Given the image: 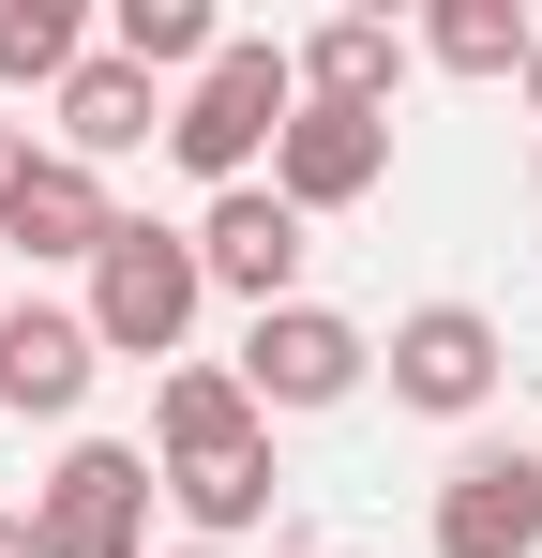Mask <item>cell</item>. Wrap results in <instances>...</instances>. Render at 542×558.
I'll return each mask as SVG.
<instances>
[{"instance_id": "obj_1", "label": "cell", "mask_w": 542, "mask_h": 558, "mask_svg": "<svg viewBox=\"0 0 542 558\" xmlns=\"http://www.w3.org/2000/svg\"><path fill=\"white\" fill-rule=\"evenodd\" d=\"M301 121V61L271 46V31H226L211 46V76H181V106H167V151L196 167L211 196H242L257 182V151Z\"/></svg>"}, {"instance_id": "obj_2", "label": "cell", "mask_w": 542, "mask_h": 558, "mask_svg": "<svg viewBox=\"0 0 542 558\" xmlns=\"http://www.w3.org/2000/svg\"><path fill=\"white\" fill-rule=\"evenodd\" d=\"M196 302H211V272H196V227H136L121 211V242L90 257V348L106 363H181V332H196Z\"/></svg>"}, {"instance_id": "obj_3", "label": "cell", "mask_w": 542, "mask_h": 558, "mask_svg": "<svg viewBox=\"0 0 542 558\" xmlns=\"http://www.w3.org/2000/svg\"><path fill=\"white\" fill-rule=\"evenodd\" d=\"M151 498H167V468L136 438H76L30 483V544L46 558H151Z\"/></svg>"}, {"instance_id": "obj_4", "label": "cell", "mask_w": 542, "mask_h": 558, "mask_svg": "<svg viewBox=\"0 0 542 558\" xmlns=\"http://www.w3.org/2000/svg\"><path fill=\"white\" fill-rule=\"evenodd\" d=\"M377 377H392V408H422V423H482L497 377H513V348H497L482 302H407L392 348H377Z\"/></svg>"}, {"instance_id": "obj_5", "label": "cell", "mask_w": 542, "mask_h": 558, "mask_svg": "<svg viewBox=\"0 0 542 558\" xmlns=\"http://www.w3.org/2000/svg\"><path fill=\"white\" fill-rule=\"evenodd\" d=\"M361 377H377V332L361 317H332V302H271V317H242V392L271 408H347Z\"/></svg>"}, {"instance_id": "obj_6", "label": "cell", "mask_w": 542, "mask_h": 558, "mask_svg": "<svg viewBox=\"0 0 542 558\" xmlns=\"http://www.w3.org/2000/svg\"><path fill=\"white\" fill-rule=\"evenodd\" d=\"M392 182V106H301L286 136H271V196L317 227V211H361V196Z\"/></svg>"}, {"instance_id": "obj_7", "label": "cell", "mask_w": 542, "mask_h": 558, "mask_svg": "<svg viewBox=\"0 0 542 558\" xmlns=\"http://www.w3.org/2000/svg\"><path fill=\"white\" fill-rule=\"evenodd\" d=\"M422 544H438V558H542V453H513V438L452 453L438 529H422Z\"/></svg>"}, {"instance_id": "obj_8", "label": "cell", "mask_w": 542, "mask_h": 558, "mask_svg": "<svg viewBox=\"0 0 542 558\" xmlns=\"http://www.w3.org/2000/svg\"><path fill=\"white\" fill-rule=\"evenodd\" d=\"M301 242H317V227H301L271 182H242V196L196 211V272L226 287V302H257V317H271V302H301Z\"/></svg>"}, {"instance_id": "obj_9", "label": "cell", "mask_w": 542, "mask_h": 558, "mask_svg": "<svg viewBox=\"0 0 542 558\" xmlns=\"http://www.w3.org/2000/svg\"><path fill=\"white\" fill-rule=\"evenodd\" d=\"M90 317H61V302H0V408L15 423H76L90 408Z\"/></svg>"}, {"instance_id": "obj_10", "label": "cell", "mask_w": 542, "mask_h": 558, "mask_svg": "<svg viewBox=\"0 0 542 558\" xmlns=\"http://www.w3.org/2000/svg\"><path fill=\"white\" fill-rule=\"evenodd\" d=\"M46 121H61V167H121V151H151V136H167V92H151L121 46H90L76 76L46 92Z\"/></svg>"}, {"instance_id": "obj_11", "label": "cell", "mask_w": 542, "mask_h": 558, "mask_svg": "<svg viewBox=\"0 0 542 558\" xmlns=\"http://www.w3.org/2000/svg\"><path fill=\"white\" fill-rule=\"evenodd\" d=\"M271 423H257V392H242V363H167V392H151V468H226V453H257Z\"/></svg>"}, {"instance_id": "obj_12", "label": "cell", "mask_w": 542, "mask_h": 558, "mask_svg": "<svg viewBox=\"0 0 542 558\" xmlns=\"http://www.w3.org/2000/svg\"><path fill=\"white\" fill-rule=\"evenodd\" d=\"M106 242H121V196H106V167H61V151H46V167L15 182V211H0V257H46V272H61V257L90 272Z\"/></svg>"}, {"instance_id": "obj_13", "label": "cell", "mask_w": 542, "mask_h": 558, "mask_svg": "<svg viewBox=\"0 0 542 558\" xmlns=\"http://www.w3.org/2000/svg\"><path fill=\"white\" fill-rule=\"evenodd\" d=\"M286 61H301V106H392L422 46H407L392 15H317V31H301Z\"/></svg>"}, {"instance_id": "obj_14", "label": "cell", "mask_w": 542, "mask_h": 558, "mask_svg": "<svg viewBox=\"0 0 542 558\" xmlns=\"http://www.w3.org/2000/svg\"><path fill=\"white\" fill-rule=\"evenodd\" d=\"M438 76H528V46H542V15L528 0H438L422 31H407Z\"/></svg>"}, {"instance_id": "obj_15", "label": "cell", "mask_w": 542, "mask_h": 558, "mask_svg": "<svg viewBox=\"0 0 542 558\" xmlns=\"http://www.w3.org/2000/svg\"><path fill=\"white\" fill-rule=\"evenodd\" d=\"M106 46H121L136 76H211L226 15H211V0H121V15H106Z\"/></svg>"}, {"instance_id": "obj_16", "label": "cell", "mask_w": 542, "mask_h": 558, "mask_svg": "<svg viewBox=\"0 0 542 558\" xmlns=\"http://www.w3.org/2000/svg\"><path fill=\"white\" fill-rule=\"evenodd\" d=\"M90 61V15L76 0H0V92H61Z\"/></svg>"}, {"instance_id": "obj_17", "label": "cell", "mask_w": 542, "mask_h": 558, "mask_svg": "<svg viewBox=\"0 0 542 558\" xmlns=\"http://www.w3.org/2000/svg\"><path fill=\"white\" fill-rule=\"evenodd\" d=\"M167 498H181V529H196V544H242V529L271 513V438H257V453H226V468H181Z\"/></svg>"}, {"instance_id": "obj_18", "label": "cell", "mask_w": 542, "mask_h": 558, "mask_svg": "<svg viewBox=\"0 0 542 558\" xmlns=\"http://www.w3.org/2000/svg\"><path fill=\"white\" fill-rule=\"evenodd\" d=\"M30 167H46V151H30V136L0 121V211H15V182H30Z\"/></svg>"}, {"instance_id": "obj_19", "label": "cell", "mask_w": 542, "mask_h": 558, "mask_svg": "<svg viewBox=\"0 0 542 558\" xmlns=\"http://www.w3.org/2000/svg\"><path fill=\"white\" fill-rule=\"evenodd\" d=\"M0 558H46V544H30V513H0Z\"/></svg>"}, {"instance_id": "obj_20", "label": "cell", "mask_w": 542, "mask_h": 558, "mask_svg": "<svg viewBox=\"0 0 542 558\" xmlns=\"http://www.w3.org/2000/svg\"><path fill=\"white\" fill-rule=\"evenodd\" d=\"M528 121H542V46H528Z\"/></svg>"}, {"instance_id": "obj_21", "label": "cell", "mask_w": 542, "mask_h": 558, "mask_svg": "<svg viewBox=\"0 0 542 558\" xmlns=\"http://www.w3.org/2000/svg\"><path fill=\"white\" fill-rule=\"evenodd\" d=\"M167 558H226V544H167Z\"/></svg>"}]
</instances>
